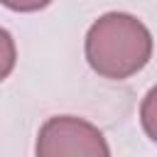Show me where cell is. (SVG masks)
Masks as SVG:
<instances>
[{
	"instance_id": "cell-1",
	"label": "cell",
	"mask_w": 157,
	"mask_h": 157,
	"mask_svg": "<svg viewBox=\"0 0 157 157\" xmlns=\"http://www.w3.org/2000/svg\"><path fill=\"white\" fill-rule=\"evenodd\" d=\"M88 66L110 81H125L152 56L150 29L128 12H105L86 32Z\"/></svg>"
},
{
	"instance_id": "cell-2",
	"label": "cell",
	"mask_w": 157,
	"mask_h": 157,
	"mask_svg": "<svg viewBox=\"0 0 157 157\" xmlns=\"http://www.w3.org/2000/svg\"><path fill=\"white\" fill-rule=\"evenodd\" d=\"M34 157H110L103 132L76 115H54L37 132Z\"/></svg>"
},
{
	"instance_id": "cell-3",
	"label": "cell",
	"mask_w": 157,
	"mask_h": 157,
	"mask_svg": "<svg viewBox=\"0 0 157 157\" xmlns=\"http://www.w3.org/2000/svg\"><path fill=\"white\" fill-rule=\"evenodd\" d=\"M140 123L145 135L152 142H157V86H152L140 103Z\"/></svg>"
},
{
	"instance_id": "cell-4",
	"label": "cell",
	"mask_w": 157,
	"mask_h": 157,
	"mask_svg": "<svg viewBox=\"0 0 157 157\" xmlns=\"http://www.w3.org/2000/svg\"><path fill=\"white\" fill-rule=\"evenodd\" d=\"M52 2L54 0H2V5L15 10V12H37V10H42Z\"/></svg>"
},
{
	"instance_id": "cell-5",
	"label": "cell",
	"mask_w": 157,
	"mask_h": 157,
	"mask_svg": "<svg viewBox=\"0 0 157 157\" xmlns=\"http://www.w3.org/2000/svg\"><path fill=\"white\" fill-rule=\"evenodd\" d=\"M2 44H5V59H2V78L10 74L12 64H15V49H12V37L7 29H2Z\"/></svg>"
}]
</instances>
